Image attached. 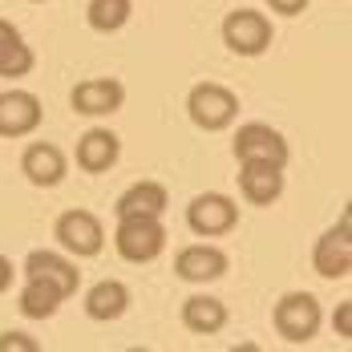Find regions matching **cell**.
Segmentation results:
<instances>
[{
  "label": "cell",
  "instance_id": "7a4b0ae2",
  "mask_svg": "<svg viewBox=\"0 0 352 352\" xmlns=\"http://www.w3.org/2000/svg\"><path fill=\"white\" fill-rule=\"evenodd\" d=\"M186 109H190V122L199 130H227L235 122V113H239V98L231 89L214 85V81H203V85L190 89Z\"/></svg>",
  "mask_w": 352,
  "mask_h": 352
},
{
  "label": "cell",
  "instance_id": "e0dca14e",
  "mask_svg": "<svg viewBox=\"0 0 352 352\" xmlns=\"http://www.w3.org/2000/svg\"><path fill=\"white\" fill-rule=\"evenodd\" d=\"M113 211H118V219H126V214H154V219H162V211H166V186L162 182H134L130 190H122Z\"/></svg>",
  "mask_w": 352,
  "mask_h": 352
},
{
  "label": "cell",
  "instance_id": "7c38bea8",
  "mask_svg": "<svg viewBox=\"0 0 352 352\" xmlns=\"http://www.w3.org/2000/svg\"><path fill=\"white\" fill-rule=\"evenodd\" d=\"M239 186H243V199L255 207H267L283 195V166L272 162H239Z\"/></svg>",
  "mask_w": 352,
  "mask_h": 352
},
{
  "label": "cell",
  "instance_id": "8fae6325",
  "mask_svg": "<svg viewBox=\"0 0 352 352\" xmlns=\"http://www.w3.org/2000/svg\"><path fill=\"white\" fill-rule=\"evenodd\" d=\"M175 272L182 276V280H190V283H211V280H219V276H227V255H223L219 247L190 243V247L178 251Z\"/></svg>",
  "mask_w": 352,
  "mask_h": 352
},
{
  "label": "cell",
  "instance_id": "277c9868",
  "mask_svg": "<svg viewBox=\"0 0 352 352\" xmlns=\"http://www.w3.org/2000/svg\"><path fill=\"white\" fill-rule=\"evenodd\" d=\"M223 41L231 53L239 57H259L267 45H272V21L255 8H239L223 21Z\"/></svg>",
  "mask_w": 352,
  "mask_h": 352
},
{
  "label": "cell",
  "instance_id": "8992f818",
  "mask_svg": "<svg viewBox=\"0 0 352 352\" xmlns=\"http://www.w3.org/2000/svg\"><path fill=\"white\" fill-rule=\"evenodd\" d=\"M57 243L65 247L69 255H77V259H89V255H98L106 247V231H102L98 214L65 211L57 219Z\"/></svg>",
  "mask_w": 352,
  "mask_h": 352
},
{
  "label": "cell",
  "instance_id": "ac0fdd59",
  "mask_svg": "<svg viewBox=\"0 0 352 352\" xmlns=\"http://www.w3.org/2000/svg\"><path fill=\"white\" fill-rule=\"evenodd\" d=\"M182 324L199 336H214L223 324H227V304L214 300V296H190L182 304Z\"/></svg>",
  "mask_w": 352,
  "mask_h": 352
},
{
  "label": "cell",
  "instance_id": "5b68a950",
  "mask_svg": "<svg viewBox=\"0 0 352 352\" xmlns=\"http://www.w3.org/2000/svg\"><path fill=\"white\" fill-rule=\"evenodd\" d=\"M235 158L239 162H272L287 166V142L280 130H272L267 122H247L235 134Z\"/></svg>",
  "mask_w": 352,
  "mask_h": 352
},
{
  "label": "cell",
  "instance_id": "3957f363",
  "mask_svg": "<svg viewBox=\"0 0 352 352\" xmlns=\"http://www.w3.org/2000/svg\"><path fill=\"white\" fill-rule=\"evenodd\" d=\"M276 328L287 344H304L312 340L320 328V304L316 296L308 292H287L280 304H276Z\"/></svg>",
  "mask_w": 352,
  "mask_h": 352
},
{
  "label": "cell",
  "instance_id": "4fadbf2b",
  "mask_svg": "<svg viewBox=\"0 0 352 352\" xmlns=\"http://www.w3.org/2000/svg\"><path fill=\"white\" fill-rule=\"evenodd\" d=\"M25 276H36V280L53 283L61 296H73L77 292V280H81V272L73 267L65 255H57V251H33L25 259Z\"/></svg>",
  "mask_w": 352,
  "mask_h": 352
},
{
  "label": "cell",
  "instance_id": "30bf717a",
  "mask_svg": "<svg viewBox=\"0 0 352 352\" xmlns=\"http://www.w3.org/2000/svg\"><path fill=\"white\" fill-rule=\"evenodd\" d=\"M312 263L324 280H344L352 272V239H349V219H340V227H332L312 251Z\"/></svg>",
  "mask_w": 352,
  "mask_h": 352
},
{
  "label": "cell",
  "instance_id": "7402d4cb",
  "mask_svg": "<svg viewBox=\"0 0 352 352\" xmlns=\"http://www.w3.org/2000/svg\"><path fill=\"white\" fill-rule=\"evenodd\" d=\"M36 352V340H29V336H25V332H4V336H0V352Z\"/></svg>",
  "mask_w": 352,
  "mask_h": 352
},
{
  "label": "cell",
  "instance_id": "6da1fadb",
  "mask_svg": "<svg viewBox=\"0 0 352 352\" xmlns=\"http://www.w3.org/2000/svg\"><path fill=\"white\" fill-rule=\"evenodd\" d=\"M113 247H118V255L130 259V263H150V259H158L162 247H166V227H162V219H154V214H126V219H118Z\"/></svg>",
  "mask_w": 352,
  "mask_h": 352
},
{
  "label": "cell",
  "instance_id": "d6986e66",
  "mask_svg": "<svg viewBox=\"0 0 352 352\" xmlns=\"http://www.w3.org/2000/svg\"><path fill=\"white\" fill-rule=\"evenodd\" d=\"M29 69H33V49L25 45L16 25L0 21V77H25Z\"/></svg>",
  "mask_w": 352,
  "mask_h": 352
},
{
  "label": "cell",
  "instance_id": "44dd1931",
  "mask_svg": "<svg viewBox=\"0 0 352 352\" xmlns=\"http://www.w3.org/2000/svg\"><path fill=\"white\" fill-rule=\"evenodd\" d=\"M130 12H134L130 0H89L85 21H89V29H98V33H118V29L130 21Z\"/></svg>",
  "mask_w": 352,
  "mask_h": 352
},
{
  "label": "cell",
  "instance_id": "cb8c5ba5",
  "mask_svg": "<svg viewBox=\"0 0 352 352\" xmlns=\"http://www.w3.org/2000/svg\"><path fill=\"white\" fill-rule=\"evenodd\" d=\"M12 276H16V272H12V263L0 255V292H8V287H12Z\"/></svg>",
  "mask_w": 352,
  "mask_h": 352
},
{
  "label": "cell",
  "instance_id": "9a60e30c",
  "mask_svg": "<svg viewBox=\"0 0 352 352\" xmlns=\"http://www.w3.org/2000/svg\"><path fill=\"white\" fill-rule=\"evenodd\" d=\"M118 154H122V142H118V134H109V130H89V134H81V142H77V166L89 170V175L109 170L118 162Z\"/></svg>",
  "mask_w": 352,
  "mask_h": 352
},
{
  "label": "cell",
  "instance_id": "52a82bcc",
  "mask_svg": "<svg viewBox=\"0 0 352 352\" xmlns=\"http://www.w3.org/2000/svg\"><path fill=\"white\" fill-rule=\"evenodd\" d=\"M186 223H190L195 235L214 239V235H227V231L239 223V207H235L227 195H199V199H190V207H186Z\"/></svg>",
  "mask_w": 352,
  "mask_h": 352
},
{
  "label": "cell",
  "instance_id": "603a6c76",
  "mask_svg": "<svg viewBox=\"0 0 352 352\" xmlns=\"http://www.w3.org/2000/svg\"><path fill=\"white\" fill-rule=\"evenodd\" d=\"M267 4H272L276 12H283V16H296V12H304L308 0H267Z\"/></svg>",
  "mask_w": 352,
  "mask_h": 352
},
{
  "label": "cell",
  "instance_id": "9c48e42d",
  "mask_svg": "<svg viewBox=\"0 0 352 352\" xmlns=\"http://www.w3.org/2000/svg\"><path fill=\"white\" fill-rule=\"evenodd\" d=\"M73 109L85 113V118H106V113H118L122 102H126V85L118 77H89L73 89Z\"/></svg>",
  "mask_w": 352,
  "mask_h": 352
},
{
  "label": "cell",
  "instance_id": "ffe728a7",
  "mask_svg": "<svg viewBox=\"0 0 352 352\" xmlns=\"http://www.w3.org/2000/svg\"><path fill=\"white\" fill-rule=\"evenodd\" d=\"M65 296L53 287V283L36 280V276H25V287H21V312L33 320H45L57 312V304H61Z\"/></svg>",
  "mask_w": 352,
  "mask_h": 352
},
{
  "label": "cell",
  "instance_id": "5bb4252c",
  "mask_svg": "<svg viewBox=\"0 0 352 352\" xmlns=\"http://www.w3.org/2000/svg\"><path fill=\"white\" fill-rule=\"evenodd\" d=\"M21 170L29 175V182L36 186H57L65 178V154L53 146V142H33L21 158Z\"/></svg>",
  "mask_w": 352,
  "mask_h": 352
},
{
  "label": "cell",
  "instance_id": "d4e9b609",
  "mask_svg": "<svg viewBox=\"0 0 352 352\" xmlns=\"http://www.w3.org/2000/svg\"><path fill=\"white\" fill-rule=\"evenodd\" d=\"M349 316H352V308L349 304H340V312H336V328H340V336H349Z\"/></svg>",
  "mask_w": 352,
  "mask_h": 352
},
{
  "label": "cell",
  "instance_id": "ba28073f",
  "mask_svg": "<svg viewBox=\"0 0 352 352\" xmlns=\"http://www.w3.org/2000/svg\"><path fill=\"white\" fill-rule=\"evenodd\" d=\"M45 109L29 89H4L0 94V138H25L41 126Z\"/></svg>",
  "mask_w": 352,
  "mask_h": 352
},
{
  "label": "cell",
  "instance_id": "2e32d148",
  "mask_svg": "<svg viewBox=\"0 0 352 352\" xmlns=\"http://www.w3.org/2000/svg\"><path fill=\"white\" fill-rule=\"evenodd\" d=\"M126 308H130V292H126L122 280H102L85 292L89 320H118V316H126Z\"/></svg>",
  "mask_w": 352,
  "mask_h": 352
}]
</instances>
